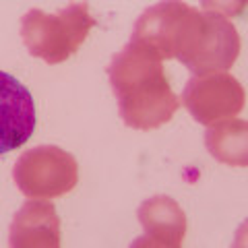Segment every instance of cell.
Wrapping results in <instances>:
<instances>
[{
	"instance_id": "5",
	"label": "cell",
	"mask_w": 248,
	"mask_h": 248,
	"mask_svg": "<svg viewBox=\"0 0 248 248\" xmlns=\"http://www.w3.org/2000/svg\"><path fill=\"white\" fill-rule=\"evenodd\" d=\"M246 93L236 77L228 73L195 75L184 85L182 104L197 122L213 126L242 112Z\"/></svg>"
},
{
	"instance_id": "3",
	"label": "cell",
	"mask_w": 248,
	"mask_h": 248,
	"mask_svg": "<svg viewBox=\"0 0 248 248\" xmlns=\"http://www.w3.org/2000/svg\"><path fill=\"white\" fill-rule=\"evenodd\" d=\"M93 25L87 2L68 4L56 15L31 9L21 19V37L31 56L58 64L81 48Z\"/></svg>"
},
{
	"instance_id": "9",
	"label": "cell",
	"mask_w": 248,
	"mask_h": 248,
	"mask_svg": "<svg viewBox=\"0 0 248 248\" xmlns=\"http://www.w3.org/2000/svg\"><path fill=\"white\" fill-rule=\"evenodd\" d=\"M205 145L217 161L232 168L248 166V120L230 118L207 128Z\"/></svg>"
},
{
	"instance_id": "8",
	"label": "cell",
	"mask_w": 248,
	"mask_h": 248,
	"mask_svg": "<svg viewBox=\"0 0 248 248\" xmlns=\"http://www.w3.org/2000/svg\"><path fill=\"white\" fill-rule=\"evenodd\" d=\"M139 221H141L147 236L178 248L182 246L186 228H188L186 215L180 209V205L166 195L151 197L145 203H141V207H139Z\"/></svg>"
},
{
	"instance_id": "10",
	"label": "cell",
	"mask_w": 248,
	"mask_h": 248,
	"mask_svg": "<svg viewBox=\"0 0 248 248\" xmlns=\"http://www.w3.org/2000/svg\"><path fill=\"white\" fill-rule=\"evenodd\" d=\"M130 248H178V246H170L166 242H159V240H155L151 236H141V238H137L133 244H130Z\"/></svg>"
},
{
	"instance_id": "1",
	"label": "cell",
	"mask_w": 248,
	"mask_h": 248,
	"mask_svg": "<svg viewBox=\"0 0 248 248\" xmlns=\"http://www.w3.org/2000/svg\"><path fill=\"white\" fill-rule=\"evenodd\" d=\"M130 42L159 60L178 58L195 75L226 73L240 54V35L226 15L184 2H159L137 19Z\"/></svg>"
},
{
	"instance_id": "6",
	"label": "cell",
	"mask_w": 248,
	"mask_h": 248,
	"mask_svg": "<svg viewBox=\"0 0 248 248\" xmlns=\"http://www.w3.org/2000/svg\"><path fill=\"white\" fill-rule=\"evenodd\" d=\"M35 130V104L15 77L0 71V155L25 145Z\"/></svg>"
},
{
	"instance_id": "2",
	"label": "cell",
	"mask_w": 248,
	"mask_h": 248,
	"mask_svg": "<svg viewBox=\"0 0 248 248\" xmlns=\"http://www.w3.org/2000/svg\"><path fill=\"white\" fill-rule=\"evenodd\" d=\"M108 77L124 124L135 130L157 128L172 120L180 108L161 60L135 42L112 56Z\"/></svg>"
},
{
	"instance_id": "4",
	"label": "cell",
	"mask_w": 248,
	"mask_h": 248,
	"mask_svg": "<svg viewBox=\"0 0 248 248\" xmlns=\"http://www.w3.org/2000/svg\"><path fill=\"white\" fill-rule=\"evenodd\" d=\"M13 180L27 199H58L79 182V164L56 145L33 147L15 161Z\"/></svg>"
},
{
	"instance_id": "11",
	"label": "cell",
	"mask_w": 248,
	"mask_h": 248,
	"mask_svg": "<svg viewBox=\"0 0 248 248\" xmlns=\"http://www.w3.org/2000/svg\"><path fill=\"white\" fill-rule=\"evenodd\" d=\"M232 248H248V219L240 223V228L236 230L234 244H232Z\"/></svg>"
},
{
	"instance_id": "7",
	"label": "cell",
	"mask_w": 248,
	"mask_h": 248,
	"mask_svg": "<svg viewBox=\"0 0 248 248\" xmlns=\"http://www.w3.org/2000/svg\"><path fill=\"white\" fill-rule=\"evenodd\" d=\"M9 248H60V217L48 201H27L13 217Z\"/></svg>"
}]
</instances>
